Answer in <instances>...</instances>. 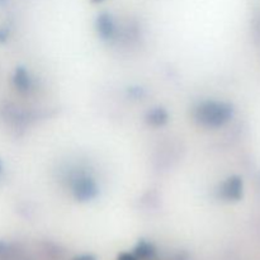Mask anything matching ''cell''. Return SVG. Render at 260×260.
Wrapping results in <instances>:
<instances>
[{
    "mask_svg": "<svg viewBox=\"0 0 260 260\" xmlns=\"http://www.w3.org/2000/svg\"><path fill=\"white\" fill-rule=\"evenodd\" d=\"M223 193L228 198H231V200H235V198H239L241 194V182L236 178L234 179H230L225 184V188H223Z\"/></svg>",
    "mask_w": 260,
    "mask_h": 260,
    "instance_id": "7a4b0ae2",
    "label": "cell"
},
{
    "mask_svg": "<svg viewBox=\"0 0 260 260\" xmlns=\"http://www.w3.org/2000/svg\"><path fill=\"white\" fill-rule=\"evenodd\" d=\"M198 119L208 126H220L229 119L231 109L222 103L208 102L202 104L197 111Z\"/></svg>",
    "mask_w": 260,
    "mask_h": 260,
    "instance_id": "6da1fadb",
    "label": "cell"
},
{
    "mask_svg": "<svg viewBox=\"0 0 260 260\" xmlns=\"http://www.w3.org/2000/svg\"><path fill=\"white\" fill-rule=\"evenodd\" d=\"M112 28H113V25H112V22L111 19H109V17H107V15L101 17V19H99V30H101L102 35H104V33H107V35L111 33Z\"/></svg>",
    "mask_w": 260,
    "mask_h": 260,
    "instance_id": "3957f363",
    "label": "cell"
},
{
    "mask_svg": "<svg viewBox=\"0 0 260 260\" xmlns=\"http://www.w3.org/2000/svg\"><path fill=\"white\" fill-rule=\"evenodd\" d=\"M95 2H101V0H95Z\"/></svg>",
    "mask_w": 260,
    "mask_h": 260,
    "instance_id": "277c9868",
    "label": "cell"
}]
</instances>
